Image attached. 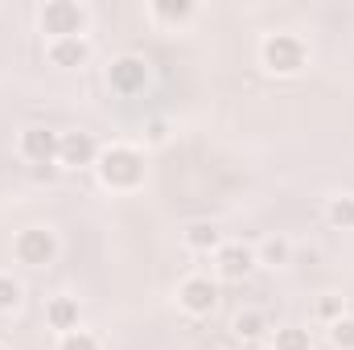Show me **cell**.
<instances>
[{"mask_svg": "<svg viewBox=\"0 0 354 350\" xmlns=\"http://www.w3.org/2000/svg\"><path fill=\"white\" fill-rule=\"evenodd\" d=\"M58 157H62V165H87L95 157V140L87 132H71V136L58 140Z\"/></svg>", "mask_w": 354, "mask_h": 350, "instance_id": "obj_8", "label": "cell"}, {"mask_svg": "<svg viewBox=\"0 0 354 350\" xmlns=\"http://www.w3.org/2000/svg\"><path fill=\"white\" fill-rule=\"evenodd\" d=\"M41 25H46V33L71 37V33H79V25H83V8H79V4H71V0H54V4H46Z\"/></svg>", "mask_w": 354, "mask_h": 350, "instance_id": "obj_3", "label": "cell"}, {"mask_svg": "<svg viewBox=\"0 0 354 350\" xmlns=\"http://www.w3.org/2000/svg\"><path fill=\"white\" fill-rule=\"evenodd\" d=\"M17 301H21V288H17L8 276H0V309H12Z\"/></svg>", "mask_w": 354, "mask_h": 350, "instance_id": "obj_16", "label": "cell"}, {"mask_svg": "<svg viewBox=\"0 0 354 350\" xmlns=\"http://www.w3.org/2000/svg\"><path fill=\"white\" fill-rule=\"evenodd\" d=\"M330 223L334 227H354V198H334L330 202Z\"/></svg>", "mask_w": 354, "mask_h": 350, "instance_id": "obj_13", "label": "cell"}, {"mask_svg": "<svg viewBox=\"0 0 354 350\" xmlns=\"http://www.w3.org/2000/svg\"><path fill=\"white\" fill-rule=\"evenodd\" d=\"M99 174H103L107 185H136L140 174H145V161H140L132 149H111V153H103Z\"/></svg>", "mask_w": 354, "mask_h": 350, "instance_id": "obj_1", "label": "cell"}, {"mask_svg": "<svg viewBox=\"0 0 354 350\" xmlns=\"http://www.w3.org/2000/svg\"><path fill=\"white\" fill-rule=\"evenodd\" d=\"M264 62L272 66V71H280V75L301 71V62H305V46H301L297 37L276 33V37H268L264 42Z\"/></svg>", "mask_w": 354, "mask_h": 350, "instance_id": "obj_2", "label": "cell"}, {"mask_svg": "<svg viewBox=\"0 0 354 350\" xmlns=\"http://www.w3.org/2000/svg\"><path fill=\"white\" fill-rule=\"evenodd\" d=\"M317 309H322V317H334V313H338V301H334V297H326Z\"/></svg>", "mask_w": 354, "mask_h": 350, "instance_id": "obj_21", "label": "cell"}, {"mask_svg": "<svg viewBox=\"0 0 354 350\" xmlns=\"http://www.w3.org/2000/svg\"><path fill=\"white\" fill-rule=\"evenodd\" d=\"M46 317H50V326H58V330H71V326L79 322V305H75L71 297H58V301L46 309Z\"/></svg>", "mask_w": 354, "mask_h": 350, "instance_id": "obj_11", "label": "cell"}, {"mask_svg": "<svg viewBox=\"0 0 354 350\" xmlns=\"http://www.w3.org/2000/svg\"><path fill=\"white\" fill-rule=\"evenodd\" d=\"M218 268H223V276L239 280V276H248V272H252V252H248V248H239V243H231V248H223Z\"/></svg>", "mask_w": 354, "mask_h": 350, "instance_id": "obj_9", "label": "cell"}, {"mask_svg": "<svg viewBox=\"0 0 354 350\" xmlns=\"http://www.w3.org/2000/svg\"><path fill=\"white\" fill-rule=\"evenodd\" d=\"M111 87L124 91V95L140 91L145 87V62H140V58H120V62L111 66Z\"/></svg>", "mask_w": 354, "mask_h": 350, "instance_id": "obj_7", "label": "cell"}, {"mask_svg": "<svg viewBox=\"0 0 354 350\" xmlns=\"http://www.w3.org/2000/svg\"><path fill=\"white\" fill-rule=\"evenodd\" d=\"M214 301H218V293H214V284H210V280L194 276V280H185V284H181V305H185L189 313H210V309H214Z\"/></svg>", "mask_w": 354, "mask_h": 350, "instance_id": "obj_6", "label": "cell"}, {"mask_svg": "<svg viewBox=\"0 0 354 350\" xmlns=\"http://www.w3.org/2000/svg\"><path fill=\"white\" fill-rule=\"evenodd\" d=\"M284 256H288V248H284L280 239H268L264 243V260L268 264H284Z\"/></svg>", "mask_w": 354, "mask_h": 350, "instance_id": "obj_18", "label": "cell"}, {"mask_svg": "<svg viewBox=\"0 0 354 350\" xmlns=\"http://www.w3.org/2000/svg\"><path fill=\"white\" fill-rule=\"evenodd\" d=\"M17 256L25 264H50L54 260V235L50 231H25L17 239Z\"/></svg>", "mask_w": 354, "mask_h": 350, "instance_id": "obj_5", "label": "cell"}, {"mask_svg": "<svg viewBox=\"0 0 354 350\" xmlns=\"http://www.w3.org/2000/svg\"><path fill=\"white\" fill-rule=\"evenodd\" d=\"M334 347H354V322H338L334 326Z\"/></svg>", "mask_w": 354, "mask_h": 350, "instance_id": "obj_17", "label": "cell"}, {"mask_svg": "<svg viewBox=\"0 0 354 350\" xmlns=\"http://www.w3.org/2000/svg\"><path fill=\"white\" fill-rule=\"evenodd\" d=\"M276 350H309V334L297 330V326L292 330H280L276 334Z\"/></svg>", "mask_w": 354, "mask_h": 350, "instance_id": "obj_14", "label": "cell"}, {"mask_svg": "<svg viewBox=\"0 0 354 350\" xmlns=\"http://www.w3.org/2000/svg\"><path fill=\"white\" fill-rule=\"evenodd\" d=\"M185 239H189V248H214V243H218V231H214L210 223H194V227L185 231Z\"/></svg>", "mask_w": 354, "mask_h": 350, "instance_id": "obj_12", "label": "cell"}, {"mask_svg": "<svg viewBox=\"0 0 354 350\" xmlns=\"http://www.w3.org/2000/svg\"><path fill=\"white\" fill-rule=\"evenodd\" d=\"M83 58H87V46H83L79 37H58L54 50H50V62H54V66H79Z\"/></svg>", "mask_w": 354, "mask_h": 350, "instance_id": "obj_10", "label": "cell"}, {"mask_svg": "<svg viewBox=\"0 0 354 350\" xmlns=\"http://www.w3.org/2000/svg\"><path fill=\"white\" fill-rule=\"evenodd\" d=\"M21 153H25L29 161L46 165V161H54V157H58V136H54L50 128H29V132L21 136Z\"/></svg>", "mask_w": 354, "mask_h": 350, "instance_id": "obj_4", "label": "cell"}, {"mask_svg": "<svg viewBox=\"0 0 354 350\" xmlns=\"http://www.w3.org/2000/svg\"><path fill=\"white\" fill-rule=\"evenodd\" d=\"M62 350H95V338H87V334H71V338L62 342Z\"/></svg>", "mask_w": 354, "mask_h": 350, "instance_id": "obj_20", "label": "cell"}, {"mask_svg": "<svg viewBox=\"0 0 354 350\" xmlns=\"http://www.w3.org/2000/svg\"><path fill=\"white\" fill-rule=\"evenodd\" d=\"M157 12H161V17H169V21H177V17H185V12H189V4H185V0H177V4H157Z\"/></svg>", "mask_w": 354, "mask_h": 350, "instance_id": "obj_19", "label": "cell"}, {"mask_svg": "<svg viewBox=\"0 0 354 350\" xmlns=\"http://www.w3.org/2000/svg\"><path fill=\"white\" fill-rule=\"evenodd\" d=\"M235 330H239L243 338H256V334H264V317H260V313H239V317H235Z\"/></svg>", "mask_w": 354, "mask_h": 350, "instance_id": "obj_15", "label": "cell"}]
</instances>
